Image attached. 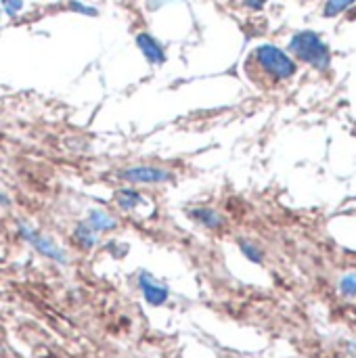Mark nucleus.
I'll list each match as a JSON object with an SVG mask.
<instances>
[{
  "mask_svg": "<svg viewBox=\"0 0 356 358\" xmlns=\"http://www.w3.org/2000/svg\"><path fill=\"white\" fill-rule=\"evenodd\" d=\"M298 71L296 61L275 44H260L256 46L248 61L245 73L258 88H275L287 80H292Z\"/></svg>",
  "mask_w": 356,
  "mask_h": 358,
  "instance_id": "nucleus-1",
  "label": "nucleus"
},
{
  "mask_svg": "<svg viewBox=\"0 0 356 358\" xmlns=\"http://www.w3.org/2000/svg\"><path fill=\"white\" fill-rule=\"evenodd\" d=\"M290 52L298 61H304V63L313 65L319 71H325L329 67V63H332L329 46L315 31H298L290 40Z\"/></svg>",
  "mask_w": 356,
  "mask_h": 358,
  "instance_id": "nucleus-2",
  "label": "nucleus"
},
{
  "mask_svg": "<svg viewBox=\"0 0 356 358\" xmlns=\"http://www.w3.org/2000/svg\"><path fill=\"white\" fill-rule=\"evenodd\" d=\"M17 233H19V237H21L29 248H34L40 256H44V258L52 260L55 264H61V266L69 264V258H67L65 250H63L52 237L40 233L38 229L29 227L27 222H19V224H17Z\"/></svg>",
  "mask_w": 356,
  "mask_h": 358,
  "instance_id": "nucleus-3",
  "label": "nucleus"
},
{
  "mask_svg": "<svg viewBox=\"0 0 356 358\" xmlns=\"http://www.w3.org/2000/svg\"><path fill=\"white\" fill-rule=\"evenodd\" d=\"M118 178L130 182V185H168L174 182V172L159 168V166H132L118 170Z\"/></svg>",
  "mask_w": 356,
  "mask_h": 358,
  "instance_id": "nucleus-4",
  "label": "nucleus"
},
{
  "mask_svg": "<svg viewBox=\"0 0 356 358\" xmlns=\"http://www.w3.org/2000/svg\"><path fill=\"white\" fill-rule=\"evenodd\" d=\"M136 283H138V289H141V294H143V298H145V302L149 306L159 308V306H164L168 302L170 289L162 281H157L149 271H141Z\"/></svg>",
  "mask_w": 356,
  "mask_h": 358,
  "instance_id": "nucleus-5",
  "label": "nucleus"
},
{
  "mask_svg": "<svg viewBox=\"0 0 356 358\" xmlns=\"http://www.w3.org/2000/svg\"><path fill=\"white\" fill-rule=\"evenodd\" d=\"M134 44H136V48L141 50V55L145 57V61L149 63V65H164L166 61H168V55H166V48H164V44L153 36V34H149V31H138L136 36H134Z\"/></svg>",
  "mask_w": 356,
  "mask_h": 358,
  "instance_id": "nucleus-6",
  "label": "nucleus"
},
{
  "mask_svg": "<svg viewBox=\"0 0 356 358\" xmlns=\"http://www.w3.org/2000/svg\"><path fill=\"white\" fill-rule=\"evenodd\" d=\"M187 216H189L195 224H199V227H204V229H208V231H218V229L225 227V216H222L218 210L208 208V206L191 208V210L187 212Z\"/></svg>",
  "mask_w": 356,
  "mask_h": 358,
  "instance_id": "nucleus-7",
  "label": "nucleus"
},
{
  "mask_svg": "<svg viewBox=\"0 0 356 358\" xmlns=\"http://www.w3.org/2000/svg\"><path fill=\"white\" fill-rule=\"evenodd\" d=\"M86 224L94 231V233H111V231H115L118 229V220L109 214V212H105V210H101V208H94V210H90L88 214H86Z\"/></svg>",
  "mask_w": 356,
  "mask_h": 358,
  "instance_id": "nucleus-8",
  "label": "nucleus"
},
{
  "mask_svg": "<svg viewBox=\"0 0 356 358\" xmlns=\"http://www.w3.org/2000/svg\"><path fill=\"white\" fill-rule=\"evenodd\" d=\"M73 241L78 243V248L80 250H84V252H90V250H94L97 248V243H99V233H94L88 224H86V220H80L76 227H73Z\"/></svg>",
  "mask_w": 356,
  "mask_h": 358,
  "instance_id": "nucleus-9",
  "label": "nucleus"
},
{
  "mask_svg": "<svg viewBox=\"0 0 356 358\" xmlns=\"http://www.w3.org/2000/svg\"><path fill=\"white\" fill-rule=\"evenodd\" d=\"M115 203H118L120 210L132 212V210H136V208L143 203V193H141L138 189H132V187L118 189V191H115Z\"/></svg>",
  "mask_w": 356,
  "mask_h": 358,
  "instance_id": "nucleus-10",
  "label": "nucleus"
},
{
  "mask_svg": "<svg viewBox=\"0 0 356 358\" xmlns=\"http://www.w3.org/2000/svg\"><path fill=\"white\" fill-rule=\"evenodd\" d=\"M239 250H241V254H243L250 262L262 264L264 256H262V252H260V248H258L256 243H252V241H248V239H239Z\"/></svg>",
  "mask_w": 356,
  "mask_h": 358,
  "instance_id": "nucleus-11",
  "label": "nucleus"
},
{
  "mask_svg": "<svg viewBox=\"0 0 356 358\" xmlns=\"http://www.w3.org/2000/svg\"><path fill=\"white\" fill-rule=\"evenodd\" d=\"M353 2H355V0H327L323 15H325V17H336V15L344 13Z\"/></svg>",
  "mask_w": 356,
  "mask_h": 358,
  "instance_id": "nucleus-12",
  "label": "nucleus"
},
{
  "mask_svg": "<svg viewBox=\"0 0 356 358\" xmlns=\"http://www.w3.org/2000/svg\"><path fill=\"white\" fill-rule=\"evenodd\" d=\"M67 10L78 13V15H84V17H97V15H99V10H97L94 6L84 4V2H80V0H69V2H67Z\"/></svg>",
  "mask_w": 356,
  "mask_h": 358,
  "instance_id": "nucleus-13",
  "label": "nucleus"
},
{
  "mask_svg": "<svg viewBox=\"0 0 356 358\" xmlns=\"http://www.w3.org/2000/svg\"><path fill=\"white\" fill-rule=\"evenodd\" d=\"M23 0H0V6H2V13L6 17H17L21 10H23Z\"/></svg>",
  "mask_w": 356,
  "mask_h": 358,
  "instance_id": "nucleus-14",
  "label": "nucleus"
},
{
  "mask_svg": "<svg viewBox=\"0 0 356 358\" xmlns=\"http://www.w3.org/2000/svg\"><path fill=\"white\" fill-rule=\"evenodd\" d=\"M340 289L344 296H356V275H346L340 281Z\"/></svg>",
  "mask_w": 356,
  "mask_h": 358,
  "instance_id": "nucleus-15",
  "label": "nucleus"
},
{
  "mask_svg": "<svg viewBox=\"0 0 356 358\" xmlns=\"http://www.w3.org/2000/svg\"><path fill=\"white\" fill-rule=\"evenodd\" d=\"M243 4H245L248 8H252V10H260V8L266 4V0H243Z\"/></svg>",
  "mask_w": 356,
  "mask_h": 358,
  "instance_id": "nucleus-16",
  "label": "nucleus"
},
{
  "mask_svg": "<svg viewBox=\"0 0 356 358\" xmlns=\"http://www.w3.org/2000/svg\"><path fill=\"white\" fill-rule=\"evenodd\" d=\"M0 203H2V206H4V208H6V206H8V203H10V199H8V197H6V195H4V193H0Z\"/></svg>",
  "mask_w": 356,
  "mask_h": 358,
  "instance_id": "nucleus-17",
  "label": "nucleus"
}]
</instances>
